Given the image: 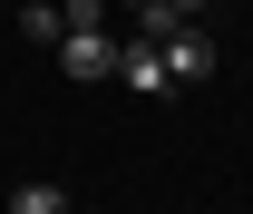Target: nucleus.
I'll return each instance as SVG.
<instances>
[{
	"mask_svg": "<svg viewBox=\"0 0 253 214\" xmlns=\"http://www.w3.org/2000/svg\"><path fill=\"white\" fill-rule=\"evenodd\" d=\"M10 214H78V205H68V185H20Z\"/></svg>",
	"mask_w": 253,
	"mask_h": 214,
	"instance_id": "20e7f679",
	"label": "nucleus"
},
{
	"mask_svg": "<svg viewBox=\"0 0 253 214\" xmlns=\"http://www.w3.org/2000/svg\"><path fill=\"white\" fill-rule=\"evenodd\" d=\"M156 59H166V78H175V88H205V78L224 68V49H214V30H205V20H185V30L166 39Z\"/></svg>",
	"mask_w": 253,
	"mask_h": 214,
	"instance_id": "f257e3e1",
	"label": "nucleus"
},
{
	"mask_svg": "<svg viewBox=\"0 0 253 214\" xmlns=\"http://www.w3.org/2000/svg\"><path fill=\"white\" fill-rule=\"evenodd\" d=\"M117 78H126L136 97H166V88H175V78H166V59L146 49V39H126V49H117Z\"/></svg>",
	"mask_w": 253,
	"mask_h": 214,
	"instance_id": "7ed1b4c3",
	"label": "nucleus"
},
{
	"mask_svg": "<svg viewBox=\"0 0 253 214\" xmlns=\"http://www.w3.org/2000/svg\"><path fill=\"white\" fill-rule=\"evenodd\" d=\"M20 30H30V49H59V0H30Z\"/></svg>",
	"mask_w": 253,
	"mask_h": 214,
	"instance_id": "39448f33",
	"label": "nucleus"
},
{
	"mask_svg": "<svg viewBox=\"0 0 253 214\" xmlns=\"http://www.w3.org/2000/svg\"><path fill=\"white\" fill-rule=\"evenodd\" d=\"M59 30H107V0H59Z\"/></svg>",
	"mask_w": 253,
	"mask_h": 214,
	"instance_id": "0eeeda50",
	"label": "nucleus"
},
{
	"mask_svg": "<svg viewBox=\"0 0 253 214\" xmlns=\"http://www.w3.org/2000/svg\"><path fill=\"white\" fill-rule=\"evenodd\" d=\"M166 10H175V20H205V10H214V0H166Z\"/></svg>",
	"mask_w": 253,
	"mask_h": 214,
	"instance_id": "6e6552de",
	"label": "nucleus"
},
{
	"mask_svg": "<svg viewBox=\"0 0 253 214\" xmlns=\"http://www.w3.org/2000/svg\"><path fill=\"white\" fill-rule=\"evenodd\" d=\"M185 30V20H175V10H166V0H146V10H136V39H146V49H166V39Z\"/></svg>",
	"mask_w": 253,
	"mask_h": 214,
	"instance_id": "423d86ee",
	"label": "nucleus"
},
{
	"mask_svg": "<svg viewBox=\"0 0 253 214\" xmlns=\"http://www.w3.org/2000/svg\"><path fill=\"white\" fill-rule=\"evenodd\" d=\"M117 10H146V0H117Z\"/></svg>",
	"mask_w": 253,
	"mask_h": 214,
	"instance_id": "1a4fd4ad",
	"label": "nucleus"
},
{
	"mask_svg": "<svg viewBox=\"0 0 253 214\" xmlns=\"http://www.w3.org/2000/svg\"><path fill=\"white\" fill-rule=\"evenodd\" d=\"M59 68H68V78H88V88H97V78H117L107 30H59Z\"/></svg>",
	"mask_w": 253,
	"mask_h": 214,
	"instance_id": "f03ea898",
	"label": "nucleus"
}]
</instances>
